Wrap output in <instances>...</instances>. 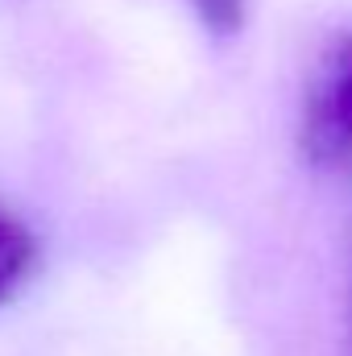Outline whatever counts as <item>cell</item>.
Listing matches in <instances>:
<instances>
[{"label":"cell","instance_id":"2","mask_svg":"<svg viewBox=\"0 0 352 356\" xmlns=\"http://www.w3.org/2000/svg\"><path fill=\"white\" fill-rule=\"evenodd\" d=\"M33 266H38V245L29 228L0 207V307L17 298V290L29 282Z\"/></svg>","mask_w":352,"mask_h":356},{"label":"cell","instance_id":"1","mask_svg":"<svg viewBox=\"0 0 352 356\" xmlns=\"http://www.w3.org/2000/svg\"><path fill=\"white\" fill-rule=\"evenodd\" d=\"M298 145L315 166H340L352 158V42H344L307 91Z\"/></svg>","mask_w":352,"mask_h":356},{"label":"cell","instance_id":"3","mask_svg":"<svg viewBox=\"0 0 352 356\" xmlns=\"http://www.w3.org/2000/svg\"><path fill=\"white\" fill-rule=\"evenodd\" d=\"M199 17V25L216 38H232L241 33L245 25V13H249V0H186Z\"/></svg>","mask_w":352,"mask_h":356}]
</instances>
